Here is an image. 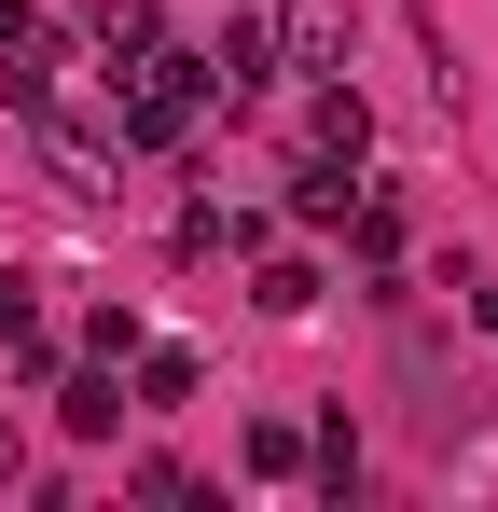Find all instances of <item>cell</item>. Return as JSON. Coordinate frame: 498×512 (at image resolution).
Returning <instances> with one entry per match:
<instances>
[{
  "mask_svg": "<svg viewBox=\"0 0 498 512\" xmlns=\"http://www.w3.org/2000/svg\"><path fill=\"white\" fill-rule=\"evenodd\" d=\"M208 111H222V97H208V56H166L153 42L139 70H111V139H125V153H180Z\"/></svg>",
  "mask_w": 498,
  "mask_h": 512,
  "instance_id": "6da1fadb",
  "label": "cell"
},
{
  "mask_svg": "<svg viewBox=\"0 0 498 512\" xmlns=\"http://www.w3.org/2000/svg\"><path fill=\"white\" fill-rule=\"evenodd\" d=\"M277 84V14H263V0H236V14H222V42H208V97H263Z\"/></svg>",
  "mask_w": 498,
  "mask_h": 512,
  "instance_id": "7a4b0ae2",
  "label": "cell"
},
{
  "mask_svg": "<svg viewBox=\"0 0 498 512\" xmlns=\"http://www.w3.org/2000/svg\"><path fill=\"white\" fill-rule=\"evenodd\" d=\"M56 429H70V443H111V429H125V360H83V374H56Z\"/></svg>",
  "mask_w": 498,
  "mask_h": 512,
  "instance_id": "3957f363",
  "label": "cell"
},
{
  "mask_svg": "<svg viewBox=\"0 0 498 512\" xmlns=\"http://www.w3.org/2000/svg\"><path fill=\"white\" fill-rule=\"evenodd\" d=\"M305 153H332V167H360V153H374V111H360V84H319V111H305Z\"/></svg>",
  "mask_w": 498,
  "mask_h": 512,
  "instance_id": "277c9868",
  "label": "cell"
},
{
  "mask_svg": "<svg viewBox=\"0 0 498 512\" xmlns=\"http://www.w3.org/2000/svg\"><path fill=\"white\" fill-rule=\"evenodd\" d=\"M0 111H28V125L56 111V42H42V28H28V42H0Z\"/></svg>",
  "mask_w": 498,
  "mask_h": 512,
  "instance_id": "5b68a950",
  "label": "cell"
},
{
  "mask_svg": "<svg viewBox=\"0 0 498 512\" xmlns=\"http://www.w3.org/2000/svg\"><path fill=\"white\" fill-rule=\"evenodd\" d=\"M111 153H125V139H83V125H42V167H56V194H111Z\"/></svg>",
  "mask_w": 498,
  "mask_h": 512,
  "instance_id": "8992f818",
  "label": "cell"
},
{
  "mask_svg": "<svg viewBox=\"0 0 498 512\" xmlns=\"http://www.w3.org/2000/svg\"><path fill=\"white\" fill-rule=\"evenodd\" d=\"M249 305H263V319H305V305H319V263H305V250H263V263H249Z\"/></svg>",
  "mask_w": 498,
  "mask_h": 512,
  "instance_id": "52a82bcc",
  "label": "cell"
},
{
  "mask_svg": "<svg viewBox=\"0 0 498 512\" xmlns=\"http://www.w3.org/2000/svg\"><path fill=\"white\" fill-rule=\"evenodd\" d=\"M0 346H14V374H42V360H56V333H42V291H28L14 263H0Z\"/></svg>",
  "mask_w": 498,
  "mask_h": 512,
  "instance_id": "ba28073f",
  "label": "cell"
},
{
  "mask_svg": "<svg viewBox=\"0 0 498 512\" xmlns=\"http://www.w3.org/2000/svg\"><path fill=\"white\" fill-rule=\"evenodd\" d=\"M346 194H360V167H332V153H305V167H291V222H346Z\"/></svg>",
  "mask_w": 498,
  "mask_h": 512,
  "instance_id": "9c48e42d",
  "label": "cell"
},
{
  "mask_svg": "<svg viewBox=\"0 0 498 512\" xmlns=\"http://www.w3.org/2000/svg\"><path fill=\"white\" fill-rule=\"evenodd\" d=\"M153 42H166V14H153V0H97V56H111V70H139Z\"/></svg>",
  "mask_w": 498,
  "mask_h": 512,
  "instance_id": "30bf717a",
  "label": "cell"
},
{
  "mask_svg": "<svg viewBox=\"0 0 498 512\" xmlns=\"http://www.w3.org/2000/svg\"><path fill=\"white\" fill-rule=\"evenodd\" d=\"M346 236H360V263L402 250V194H346Z\"/></svg>",
  "mask_w": 498,
  "mask_h": 512,
  "instance_id": "8fae6325",
  "label": "cell"
},
{
  "mask_svg": "<svg viewBox=\"0 0 498 512\" xmlns=\"http://www.w3.org/2000/svg\"><path fill=\"white\" fill-rule=\"evenodd\" d=\"M249 471H263V485H291V471H305V429L263 416V429H249Z\"/></svg>",
  "mask_w": 498,
  "mask_h": 512,
  "instance_id": "7c38bea8",
  "label": "cell"
},
{
  "mask_svg": "<svg viewBox=\"0 0 498 512\" xmlns=\"http://www.w3.org/2000/svg\"><path fill=\"white\" fill-rule=\"evenodd\" d=\"M139 402H194V346H139Z\"/></svg>",
  "mask_w": 498,
  "mask_h": 512,
  "instance_id": "4fadbf2b",
  "label": "cell"
},
{
  "mask_svg": "<svg viewBox=\"0 0 498 512\" xmlns=\"http://www.w3.org/2000/svg\"><path fill=\"white\" fill-rule=\"evenodd\" d=\"M305 471H319V485H332V499H346V485H360V429H346V416H332V429H319V443H305Z\"/></svg>",
  "mask_w": 498,
  "mask_h": 512,
  "instance_id": "5bb4252c",
  "label": "cell"
},
{
  "mask_svg": "<svg viewBox=\"0 0 498 512\" xmlns=\"http://www.w3.org/2000/svg\"><path fill=\"white\" fill-rule=\"evenodd\" d=\"M0 485H28V443H14V416H0Z\"/></svg>",
  "mask_w": 498,
  "mask_h": 512,
  "instance_id": "9a60e30c",
  "label": "cell"
},
{
  "mask_svg": "<svg viewBox=\"0 0 498 512\" xmlns=\"http://www.w3.org/2000/svg\"><path fill=\"white\" fill-rule=\"evenodd\" d=\"M0 42H28V0H0Z\"/></svg>",
  "mask_w": 498,
  "mask_h": 512,
  "instance_id": "2e32d148",
  "label": "cell"
}]
</instances>
